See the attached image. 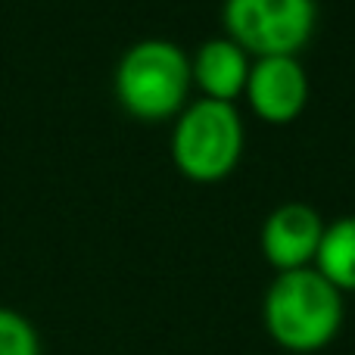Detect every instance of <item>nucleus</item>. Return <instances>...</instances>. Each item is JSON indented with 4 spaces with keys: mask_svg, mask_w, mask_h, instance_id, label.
I'll return each mask as SVG.
<instances>
[{
    "mask_svg": "<svg viewBox=\"0 0 355 355\" xmlns=\"http://www.w3.org/2000/svg\"><path fill=\"white\" fill-rule=\"evenodd\" d=\"M268 337L287 352H318L343 327V293L318 268L277 271L262 300Z\"/></svg>",
    "mask_w": 355,
    "mask_h": 355,
    "instance_id": "nucleus-1",
    "label": "nucleus"
},
{
    "mask_svg": "<svg viewBox=\"0 0 355 355\" xmlns=\"http://www.w3.org/2000/svg\"><path fill=\"white\" fill-rule=\"evenodd\" d=\"M193 85L190 56L168 37H141L122 53L112 75L116 100L141 122L172 119L187 103Z\"/></svg>",
    "mask_w": 355,
    "mask_h": 355,
    "instance_id": "nucleus-2",
    "label": "nucleus"
},
{
    "mask_svg": "<svg viewBox=\"0 0 355 355\" xmlns=\"http://www.w3.org/2000/svg\"><path fill=\"white\" fill-rule=\"evenodd\" d=\"M243 153V119L225 100L200 97L187 103L172 128V159L190 181L212 184L237 168Z\"/></svg>",
    "mask_w": 355,
    "mask_h": 355,
    "instance_id": "nucleus-3",
    "label": "nucleus"
},
{
    "mask_svg": "<svg viewBox=\"0 0 355 355\" xmlns=\"http://www.w3.org/2000/svg\"><path fill=\"white\" fill-rule=\"evenodd\" d=\"M221 22L246 53L296 56L315 35V0H225Z\"/></svg>",
    "mask_w": 355,
    "mask_h": 355,
    "instance_id": "nucleus-4",
    "label": "nucleus"
},
{
    "mask_svg": "<svg viewBox=\"0 0 355 355\" xmlns=\"http://www.w3.org/2000/svg\"><path fill=\"white\" fill-rule=\"evenodd\" d=\"M243 94L259 119L287 125L309 103V75L296 56H259L252 60Z\"/></svg>",
    "mask_w": 355,
    "mask_h": 355,
    "instance_id": "nucleus-5",
    "label": "nucleus"
},
{
    "mask_svg": "<svg viewBox=\"0 0 355 355\" xmlns=\"http://www.w3.org/2000/svg\"><path fill=\"white\" fill-rule=\"evenodd\" d=\"M324 221L309 202H281L262 221V252L277 271H296L315 265Z\"/></svg>",
    "mask_w": 355,
    "mask_h": 355,
    "instance_id": "nucleus-6",
    "label": "nucleus"
},
{
    "mask_svg": "<svg viewBox=\"0 0 355 355\" xmlns=\"http://www.w3.org/2000/svg\"><path fill=\"white\" fill-rule=\"evenodd\" d=\"M250 69V53L227 35L202 41L190 60V72H193V81L200 85L202 97L225 100V103H234L246 91Z\"/></svg>",
    "mask_w": 355,
    "mask_h": 355,
    "instance_id": "nucleus-7",
    "label": "nucleus"
},
{
    "mask_svg": "<svg viewBox=\"0 0 355 355\" xmlns=\"http://www.w3.org/2000/svg\"><path fill=\"white\" fill-rule=\"evenodd\" d=\"M340 293H355V215H340L324 225L315 265Z\"/></svg>",
    "mask_w": 355,
    "mask_h": 355,
    "instance_id": "nucleus-8",
    "label": "nucleus"
},
{
    "mask_svg": "<svg viewBox=\"0 0 355 355\" xmlns=\"http://www.w3.org/2000/svg\"><path fill=\"white\" fill-rule=\"evenodd\" d=\"M0 355H41L35 324L10 306H0Z\"/></svg>",
    "mask_w": 355,
    "mask_h": 355,
    "instance_id": "nucleus-9",
    "label": "nucleus"
}]
</instances>
